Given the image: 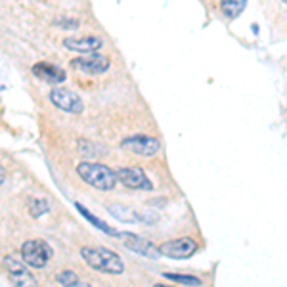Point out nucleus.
I'll list each match as a JSON object with an SVG mask.
<instances>
[{"instance_id":"nucleus-1","label":"nucleus","mask_w":287,"mask_h":287,"mask_svg":"<svg viewBox=\"0 0 287 287\" xmlns=\"http://www.w3.org/2000/svg\"><path fill=\"white\" fill-rule=\"evenodd\" d=\"M81 257L96 272L111 276H119L124 272L123 258L107 247H81Z\"/></svg>"},{"instance_id":"nucleus-2","label":"nucleus","mask_w":287,"mask_h":287,"mask_svg":"<svg viewBox=\"0 0 287 287\" xmlns=\"http://www.w3.org/2000/svg\"><path fill=\"white\" fill-rule=\"evenodd\" d=\"M77 174L83 178V182H86L88 186H92L96 190L102 191H109L117 186V171L109 169L107 165L102 163H94V161H83L79 163L77 167Z\"/></svg>"},{"instance_id":"nucleus-3","label":"nucleus","mask_w":287,"mask_h":287,"mask_svg":"<svg viewBox=\"0 0 287 287\" xmlns=\"http://www.w3.org/2000/svg\"><path fill=\"white\" fill-rule=\"evenodd\" d=\"M21 258L31 268H44L52 258V247L44 239H27L21 245Z\"/></svg>"},{"instance_id":"nucleus-4","label":"nucleus","mask_w":287,"mask_h":287,"mask_svg":"<svg viewBox=\"0 0 287 287\" xmlns=\"http://www.w3.org/2000/svg\"><path fill=\"white\" fill-rule=\"evenodd\" d=\"M121 150L140 155V157H153L161 150V142L153 136H148V134H134V136H128L121 142Z\"/></svg>"},{"instance_id":"nucleus-5","label":"nucleus","mask_w":287,"mask_h":287,"mask_svg":"<svg viewBox=\"0 0 287 287\" xmlns=\"http://www.w3.org/2000/svg\"><path fill=\"white\" fill-rule=\"evenodd\" d=\"M50 102L56 105L57 109L65 111V113L79 115L83 113V109H85V104H83L81 96L73 92V90L65 88V86H54L50 90Z\"/></svg>"},{"instance_id":"nucleus-6","label":"nucleus","mask_w":287,"mask_h":287,"mask_svg":"<svg viewBox=\"0 0 287 287\" xmlns=\"http://www.w3.org/2000/svg\"><path fill=\"white\" fill-rule=\"evenodd\" d=\"M159 253H161V257L184 260V258H191L197 253V243H195V239L188 238V236L169 239L159 245Z\"/></svg>"},{"instance_id":"nucleus-7","label":"nucleus","mask_w":287,"mask_h":287,"mask_svg":"<svg viewBox=\"0 0 287 287\" xmlns=\"http://www.w3.org/2000/svg\"><path fill=\"white\" fill-rule=\"evenodd\" d=\"M117 178L128 190L150 191L153 188L152 180L148 178V174L140 167H123V169H117Z\"/></svg>"},{"instance_id":"nucleus-8","label":"nucleus","mask_w":287,"mask_h":287,"mask_svg":"<svg viewBox=\"0 0 287 287\" xmlns=\"http://www.w3.org/2000/svg\"><path fill=\"white\" fill-rule=\"evenodd\" d=\"M4 264L10 272L12 287H37V279L29 272L23 262H18L16 258L4 257Z\"/></svg>"},{"instance_id":"nucleus-9","label":"nucleus","mask_w":287,"mask_h":287,"mask_svg":"<svg viewBox=\"0 0 287 287\" xmlns=\"http://www.w3.org/2000/svg\"><path fill=\"white\" fill-rule=\"evenodd\" d=\"M71 67H75L83 73H88V75H102L109 69V57L100 56V54L75 57L71 59Z\"/></svg>"},{"instance_id":"nucleus-10","label":"nucleus","mask_w":287,"mask_h":287,"mask_svg":"<svg viewBox=\"0 0 287 287\" xmlns=\"http://www.w3.org/2000/svg\"><path fill=\"white\" fill-rule=\"evenodd\" d=\"M63 46L73 52H81V54H96L100 48H104V40L100 37H67L63 38Z\"/></svg>"},{"instance_id":"nucleus-11","label":"nucleus","mask_w":287,"mask_h":287,"mask_svg":"<svg viewBox=\"0 0 287 287\" xmlns=\"http://www.w3.org/2000/svg\"><path fill=\"white\" fill-rule=\"evenodd\" d=\"M123 238H124V247L134 251V253H138V255L148 258L161 257L159 247H155L150 239H144L140 236H134V234H123Z\"/></svg>"},{"instance_id":"nucleus-12","label":"nucleus","mask_w":287,"mask_h":287,"mask_svg":"<svg viewBox=\"0 0 287 287\" xmlns=\"http://www.w3.org/2000/svg\"><path fill=\"white\" fill-rule=\"evenodd\" d=\"M33 75L46 81L50 85H59L67 79L65 69L54 65V63H48V61H38L33 65Z\"/></svg>"},{"instance_id":"nucleus-13","label":"nucleus","mask_w":287,"mask_h":287,"mask_svg":"<svg viewBox=\"0 0 287 287\" xmlns=\"http://www.w3.org/2000/svg\"><path fill=\"white\" fill-rule=\"evenodd\" d=\"M75 209L79 210V212H81V214H83V217H85V219L88 220L90 224H94L96 228L102 230L104 234H107V236H111V238H123V234H121V232H117V230L111 228V226H109L107 222H104V220H100V219H98V217H96V214H92V212H90V210H88V209H85V207H83L81 203H75Z\"/></svg>"},{"instance_id":"nucleus-14","label":"nucleus","mask_w":287,"mask_h":287,"mask_svg":"<svg viewBox=\"0 0 287 287\" xmlns=\"http://www.w3.org/2000/svg\"><path fill=\"white\" fill-rule=\"evenodd\" d=\"M107 210L113 214L115 219L123 220V222H140V220H142L136 210L126 207V205H109Z\"/></svg>"},{"instance_id":"nucleus-15","label":"nucleus","mask_w":287,"mask_h":287,"mask_svg":"<svg viewBox=\"0 0 287 287\" xmlns=\"http://www.w3.org/2000/svg\"><path fill=\"white\" fill-rule=\"evenodd\" d=\"M220 8L226 14L228 19H236L241 16V12L247 8V2L245 0H222L220 2Z\"/></svg>"},{"instance_id":"nucleus-16","label":"nucleus","mask_w":287,"mask_h":287,"mask_svg":"<svg viewBox=\"0 0 287 287\" xmlns=\"http://www.w3.org/2000/svg\"><path fill=\"white\" fill-rule=\"evenodd\" d=\"M163 277L171 279V281H174V283H180V285H188V287L203 285V281H201L199 277L190 276V274H180V272H165V274H163Z\"/></svg>"},{"instance_id":"nucleus-17","label":"nucleus","mask_w":287,"mask_h":287,"mask_svg":"<svg viewBox=\"0 0 287 287\" xmlns=\"http://www.w3.org/2000/svg\"><path fill=\"white\" fill-rule=\"evenodd\" d=\"M48 210H50V203L48 199H31L29 201V214L33 217V219H38V217H42V214H46Z\"/></svg>"},{"instance_id":"nucleus-18","label":"nucleus","mask_w":287,"mask_h":287,"mask_svg":"<svg viewBox=\"0 0 287 287\" xmlns=\"http://www.w3.org/2000/svg\"><path fill=\"white\" fill-rule=\"evenodd\" d=\"M79 153H81V155H86V153H88V157H98L100 153H105V148L90 142V140H79Z\"/></svg>"},{"instance_id":"nucleus-19","label":"nucleus","mask_w":287,"mask_h":287,"mask_svg":"<svg viewBox=\"0 0 287 287\" xmlns=\"http://www.w3.org/2000/svg\"><path fill=\"white\" fill-rule=\"evenodd\" d=\"M56 279H57V283L63 287H69L79 281V277H77V274L73 270H61V272L56 276Z\"/></svg>"},{"instance_id":"nucleus-20","label":"nucleus","mask_w":287,"mask_h":287,"mask_svg":"<svg viewBox=\"0 0 287 287\" xmlns=\"http://www.w3.org/2000/svg\"><path fill=\"white\" fill-rule=\"evenodd\" d=\"M54 25H57V27H65V29H77L79 27V21L73 18H59L54 21Z\"/></svg>"},{"instance_id":"nucleus-21","label":"nucleus","mask_w":287,"mask_h":287,"mask_svg":"<svg viewBox=\"0 0 287 287\" xmlns=\"http://www.w3.org/2000/svg\"><path fill=\"white\" fill-rule=\"evenodd\" d=\"M4 180H6V169L0 165V184H2Z\"/></svg>"},{"instance_id":"nucleus-22","label":"nucleus","mask_w":287,"mask_h":287,"mask_svg":"<svg viewBox=\"0 0 287 287\" xmlns=\"http://www.w3.org/2000/svg\"><path fill=\"white\" fill-rule=\"evenodd\" d=\"M69 287H92L90 283H85V281H77V283H73V285H69Z\"/></svg>"},{"instance_id":"nucleus-23","label":"nucleus","mask_w":287,"mask_h":287,"mask_svg":"<svg viewBox=\"0 0 287 287\" xmlns=\"http://www.w3.org/2000/svg\"><path fill=\"white\" fill-rule=\"evenodd\" d=\"M153 287H172V285H165V283H155Z\"/></svg>"}]
</instances>
